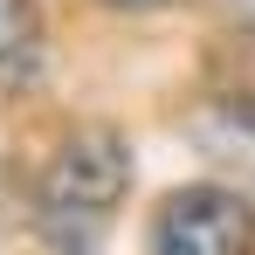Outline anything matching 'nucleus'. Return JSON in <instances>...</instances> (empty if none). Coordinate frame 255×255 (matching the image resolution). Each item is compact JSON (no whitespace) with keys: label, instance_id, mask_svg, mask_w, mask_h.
Segmentation results:
<instances>
[{"label":"nucleus","instance_id":"1","mask_svg":"<svg viewBox=\"0 0 255 255\" xmlns=\"http://www.w3.org/2000/svg\"><path fill=\"white\" fill-rule=\"evenodd\" d=\"M131 193V145L111 125H76L35 179V235L48 255H97Z\"/></svg>","mask_w":255,"mask_h":255},{"label":"nucleus","instance_id":"2","mask_svg":"<svg viewBox=\"0 0 255 255\" xmlns=\"http://www.w3.org/2000/svg\"><path fill=\"white\" fill-rule=\"evenodd\" d=\"M145 255H255V200L242 186H179L145 228Z\"/></svg>","mask_w":255,"mask_h":255},{"label":"nucleus","instance_id":"3","mask_svg":"<svg viewBox=\"0 0 255 255\" xmlns=\"http://www.w3.org/2000/svg\"><path fill=\"white\" fill-rule=\"evenodd\" d=\"M186 131H193V145L221 172H235V186L255 200V76L235 83V90H214L207 104L186 118Z\"/></svg>","mask_w":255,"mask_h":255},{"label":"nucleus","instance_id":"4","mask_svg":"<svg viewBox=\"0 0 255 255\" xmlns=\"http://www.w3.org/2000/svg\"><path fill=\"white\" fill-rule=\"evenodd\" d=\"M42 62V7L35 0H0V97L21 90Z\"/></svg>","mask_w":255,"mask_h":255},{"label":"nucleus","instance_id":"5","mask_svg":"<svg viewBox=\"0 0 255 255\" xmlns=\"http://www.w3.org/2000/svg\"><path fill=\"white\" fill-rule=\"evenodd\" d=\"M104 7H125V14H152V7H172V0H104Z\"/></svg>","mask_w":255,"mask_h":255}]
</instances>
